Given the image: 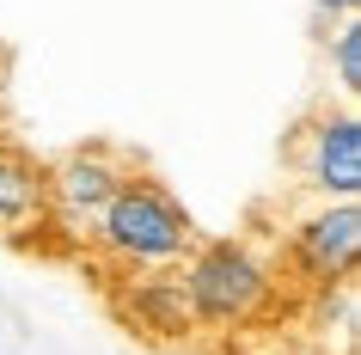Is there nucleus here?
<instances>
[{"instance_id":"1","label":"nucleus","mask_w":361,"mask_h":355,"mask_svg":"<svg viewBox=\"0 0 361 355\" xmlns=\"http://www.w3.org/2000/svg\"><path fill=\"white\" fill-rule=\"evenodd\" d=\"M196 215L178 203V190L159 184L153 172H129L111 208L92 227V251L111 263L116 276H171L196 251Z\"/></svg>"},{"instance_id":"2","label":"nucleus","mask_w":361,"mask_h":355,"mask_svg":"<svg viewBox=\"0 0 361 355\" xmlns=\"http://www.w3.org/2000/svg\"><path fill=\"white\" fill-rule=\"evenodd\" d=\"M178 288H184L196 331H251L276 313L282 270L264 245L221 233V239H196V251L178 263Z\"/></svg>"},{"instance_id":"3","label":"nucleus","mask_w":361,"mask_h":355,"mask_svg":"<svg viewBox=\"0 0 361 355\" xmlns=\"http://www.w3.org/2000/svg\"><path fill=\"white\" fill-rule=\"evenodd\" d=\"M129 160L104 141H86V148H68L43 166V196H49V233H61L68 245L92 239L98 215L111 208V196L129 178Z\"/></svg>"},{"instance_id":"4","label":"nucleus","mask_w":361,"mask_h":355,"mask_svg":"<svg viewBox=\"0 0 361 355\" xmlns=\"http://www.w3.org/2000/svg\"><path fill=\"white\" fill-rule=\"evenodd\" d=\"M361 263V203H319L306 208L300 221L288 227V245H282V263L300 288H343Z\"/></svg>"},{"instance_id":"5","label":"nucleus","mask_w":361,"mask_h":355,"mask_svg":"<svg viewBox=\"0 0 361 355\" xmlns=\"http://www.w3.org/2000/svg\"><path fill=\"white\" fill-rule=\"evenodd\" d=\"M294 172L319 203H361V116L355 104H324L294 135Z\"/></svg>"},{"instance_id":"6","label":"nucleus","mask_w":361,"mask_h":355,"mask_svg":"<svg viewBox=\"0 0 361 355\" xmlns=\"http://www.w3.org/2000/svg\"><path fill=\"white\" fill-rule=\"evenodd\" d=\"M0 239L37 245L49 239V196H43V160L0 135Z\"/></svg>"},{"instance_id":"7","label":"nucleus","mask_w":361,"mask_h":355,"mask_svg":"<svg viewBox=\"0 0 361 355\" xmlns=\"http://www.w3.org/2000/svg\"><path fill=\"white\" fill-rule=\"evenodd\" d=\"M116 313L129 318L141 337H153V343H190L196 337V318L184 306L178 270L171 276H123L116 282Z\"/></svg>"},{"instance_id":"8","label":"nucleus","mask_w":361,"mask_h":355,"mask_svg":"<svg viewBox=\"0 0 361 355\" xmlns=\"http://www.w3.org/2000/svg\"><path fill=\"white\" fill-rule=\"evenodd\" d=\"M331 74H337L343 104H355V92H361V19H343L331 31Z\"/></svg>"},{"instance_id":"9","label":"nucleus","mask_w":361,"mask_h":355,"mask_svg":"<svg viewBox=\"0 0 361 355\" xmlns=\"http://www.w3.org/2000/svg\"><path fill=\"white\" fill-rule=\"evenodd\" d=\"M312 6H319V19H355V13H361V0H312Z\"/></svg>"},{"instance_id":"10","label":"nucleus","mask_w":361,"mask_h":355,"mask_svg":"<svg viewBox=\"0 0 361 355\" xmlns=\"http://www.w3.org/2000/svg\"><path fill=\"white\" fill-rule=\"evenodd\" d=\"M6 104H13V61L0 49V135H6Z\"/></svg>"}]
</instances>
